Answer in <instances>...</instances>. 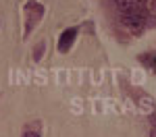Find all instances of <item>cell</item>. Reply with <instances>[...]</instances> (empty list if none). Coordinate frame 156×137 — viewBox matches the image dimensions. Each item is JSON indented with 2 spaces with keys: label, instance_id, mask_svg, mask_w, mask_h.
Returning <instances> with one entry per match:
<instances>
[{
  "label": "cell",
  "instance_id": "cell-1",
  "mask_svg": "<svg viewBox=\"0 0 156 137\" xmlns=\"http://www.w3.org/2000/svg\"><path fill=\"white\" fill-rule=\"evenodd\" d=\"M44 4L37 2V0H27L23 6V12H25V31H23V37H27L34 29L37 27V23L42 21L44 17Z\"/></svg>",
  "mask_w": 156,
  "mask_h": 137
},
{
  "label": "cell",
  "instance_id": "cell-2",
  "mask_svg": "<svg viewBox=\"0 0 156 137\" xmlns=\"http://www.w3.org/2000/svg\"><path fill=\"white\" fill-rule=\"evenodd\" d=\"M121 23H123V27H125L129 33L140 36V33L144 31L146 23H148V11L135 12V15H121Z\"/></svg>",
  "mask_w": 156,
  "mask_h": 137
},
{
  "label": "cell",
  "instance_id": "cell-3",
  "mask_svg": "<svg viewBox=\"0 0 156 137\" xmlns=\"http://www.w3.org/2000/svg\"><path fill=\"white\" fill-rule=\"evenodd\" d=\"M112 2H115V6L121 15H135V12L148 11L142 0H112Z\"/></svg>",
  "mask_w": 156,
  "mask_h": 137
},
{
  "label": "cell",
  "instance_id": "cell-4",
  "mask_svg": "<svg viewBox=\"0 0 156 137\" xmlns=\"http://www.w3.org/2000/svg\"><path fill=\"white\" fill-rule=\"evenodd\" d=\"M77 33H79V29L77 27H69V29H65L58 37V52L60 54H67L69 50L73 48V44H75V39H77Z\"/></svg>",
  "mask_w": 156,
  "mask_h": 137
},
{
  "label": "cell",
  "instance_id": "cell-5",
  "mask_svg": "<svg viewBox=\"0 0 156 137\" xmlns=\"http://www.w3.org/2000/svg\"><path fill=\"white\" fill-rule=\"evenodd\" d=\"M137 60L144 62L146 69H156V54H142V56H137Z\"/></svg>",
  "mask_w": 156,
  "mask_h": 137
},
{
  "label": "cell",
  "instance_id": "cell-6",
  "mask_svg": "<svg viewBox=\"0 0 156 137\" xmlns=\"http://www.w3.org/2000/svg\"><path fill=\"white\" fill-rule=\"evenodd\" d=\"M44 50H46V42H40L36 48H34V60H36V62L44 56Z\"/></svg>",
  "mask_w": 156,
  "mask_h": 137
},
{
  "label": "cell",
  "instance_id": "cell-7",
  "mask_svg": "<svg viewBox=\"0 0 156 137\" xmlns=\"http://www.w3.org/2000/svg\"><path fill=\"white\" fill-rule=\"evenodd\" d=\"M21 137H42V135H40L37 131H29V129H27V131H23V135H21Z\"/></svg>",
  "mask_w": 156,
  "mask_h": 137
},
{
  "label": "cell",
  "instance_id": "cell-8",
  "mask_svg": "<svg viewBox=\"0 0 156 137\" xmlns=\"http://www.w3.org/2000/svg\"><path fill=\"white\" fill-rule=\"evenodd\" d=\"M152 127H154V129H156V114H154V116H152Z\"/></svg>",
  "mask_w": 156,
  "mask_h": 137
},
{
  "label": "cell",
  "instance_id": "cell-9",
  "mask_svg": "<svg viewBox=\"0 0 156 137\" xmlns=\"http://www.w3.org/2000/svg\"><path fill=\"white\" fill-rule=\"evenodd\" d=\"M150 137H156V129H152V135H150Z\"/></svg>",
  "mask_w": 156,
  "mask_h": 137
}]
</instances>
